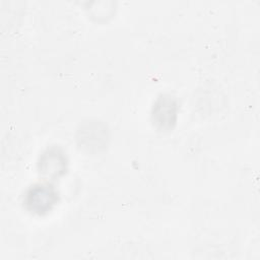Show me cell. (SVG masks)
<instances>
[{"label": "cell", "instance_id": "cell-2", "mask_svg": "<svg viewBox=\"0 0 260 260\" xmlns=\"http://www.w3.org/2000/svg\"><path fill=\"white\" fill-rule=\"evenodd\" d=\"M176 104L170 99H160L154 107L153 118L161 127H171V124L176 121Z\"/></svg>", "mask_w": 260, "mask_h": 260}, {"label": "cell", "instance_id": "cell-1", "mask_svg": "<svg viewBox=\"0 0 260 260\" xmlns=\"http://www.w3.org/2000/svg\"><path fill=\"white\" fill-rule=\"evenodd\" d=\"M56 202V193L47 185L34 186L26 195L25 203L35 212L42 213Z\"/></svg>", "mask_w": 260, "mask_h": 260}]
</instances>
